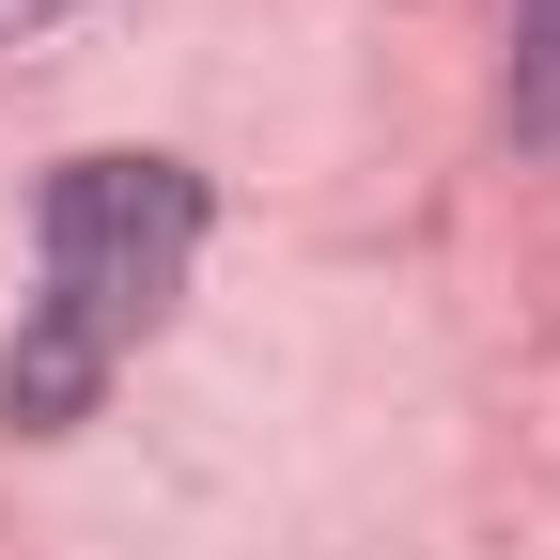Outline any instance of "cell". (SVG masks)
Returning <instances> with one entry per match:
<instances>
[{
  "mask_svg": "<svg viewBox=\"0 0 560 560\" xmlns=\"http://www.w3.org/2000/svg\"><path fill=\"white\" fill-rule=\"evenodd\" d=\"M187 249H202V172L187 156H79L47 187V280L16 312V359H0L16 436H62L140 359V327L187 296Z\"/></svg>",
  "mask_w": 560,
  "mask_h": 560,
  "instance_id": "cell-1",
  "label": "cell"
},
{
  "mask_svg": "<svg viewBox=\"0 0 560 560\" xmlns=\"http://www.w3.org/2000/svg\"><path fill=\"white\" fill-rule=\"evenodd\" d=\"M47 16H62V0H0V32H47Z\"/></svg>",
  "mask_w": 560,
  "mask_h": 560,
  "instance_id": "cell-2",
  "label": "cell"
}]
</instances>
